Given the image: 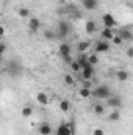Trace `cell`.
<instances>
[{
  "label": "cell",
  "mask_w": 133,
  "mask_h": 135,
  "mask_svg": "<svg viewBox=\"0 0 133 135\" xmlns=\"http://www.w3.org/2000/svg\"><path fill=\"white\" fill-rule=\"evenodd\" d=\"M111 94H113V93H111V90H110L108 85H99V86H96V88L93 90V98L100 99V101H103V99L106 101Z\"/></svg>",
  "instance_id": "obj_1"
},
{
  "label": "cell",
  "mask_w": 133,
  "mask_h": 135,
  "mask_svg": "<svg viewBox=\"0 0 133 135\" xmlns=\"http://www.w3.org/2000/svg\"><path fill=\"white\" fill-rule=\"evenodd\" d=\"M5 71L11 75V77H16V75H19V74H22V65H21V61L19 60H9L6 65H5Z\"/></svg>",
  "instance_id": "obj_2"
},
{
  "label": "cell",
  "mask_w": 133,
  "mask_h": 135,
  "mask_svg": "<svg viewBox=\"0 0 133 135\" xmlns=\"http://www.w3.org/2000/svg\"><path fill=\"white\" fill-rule=\"evenodd\" d=\"M70 30H72V27H70V24L67 22V21H60L58 22V25H57V36L58 38H61V39H64L67 35L70 33Z\"/></svg>",
  "instance_id": "obj_3"
},
{
  "label": "cell",
  "mask_w": 133,
  "mask_h": 135,
  "mask_svg": "<svg viewBox=\"0 0 133 135\" xmlns=\"http://www.w3.org/2000/svg\"><path fill=\"white\" fill-rule=\"evenodd\" d=\"M75 124L74 123H61L57 129V135H75Z\"/></svg>",
  "instance_id": "obj_4"
},
{
  "label": "cell",
  "mask_w": 133,
  "mask_h": 135,
  "mask_svg": "<svg viewBox=\"0 0 133 135\" xmlns=\"http://www.w3.org/2000/svg\"><path fill=\"white\" fill-rule=\"evenodd\" d=\"M106 105L117 110L119 107H122V98H121L119 94H111V96L106 99Z\"/></svg>",
  "instance_id": "obj_5"
},
{
  "label": "cell",
  "mask_w": 133,
  "mask_h": 135,
  "mask_svg": "<svg viewBox=\"0 0 133 135\" xmlns=\"http://www.w3.org/2000/svg\"><path fill=\"white\" fill-rule=\"evenodd\" d=\"M102 22H103V25L108 27V28H114V27H116V19H114L113 14H110V13H105V14L102 16Z\"/></svg>",
  "instance_id": "obj_6"
},
{
  "label": "cell",
  "mask_w": 133,
  "mask_h": 135,
  "mask_svg": "<svg viewBox=\"0 0 133 135\" xmlns=\"http://www.w3.org/2000/svg\"><path fill=\"white\" fill-rule=\"evenodd\" d=\"M81 75H83V79L85 80H91L93 77H94V66L89 63V65H86V66L81 69Z\"/></svg>",
  "instance_id": "obj_7"
},
{
  "label": "cell",
  "mask_w": 133,
  "mask_h": 135,
  "mask_svg": "<svg viewBox=\"0 0 133 135\" xmlns=\"http://www.w3.org/2000/svg\"><path fill=\"white\" fill-rule=\"evenodd\" d=\"M39 28H41V21L38 17H30V21H28V30L32 33H36Z\"/></svg>",
  "instance_id": "obj_8"
},
{
  "label": "cell",
  "mask_w": 133,
  "mask_h": 135,
  "mask_svg": "<svg viewBox=\"0 0 133 135\" xmlns=\"http://www.w3.org/2000/svg\"><path fill=\"white\" fill-rule=\"evenodd\" d=\"M83 8L88 9V11H94L97 6H99V0H80Z\"/></svg>",
  "instance_id": "obj_9"
},
{
  "label": "cell",
  "mask_w": 133,
  "mask_h": 135,
  "mask_svg": "<svg viewBox=\"0 0 133 135\" xmlns=\"http://www.w3.org/2000/svg\"><path fill=\"white\" fill-rule=\"evenodd\" d=\"M119 36L124 39V42L133 41V32L130 28H121V30H119Z\"/></svg>",
  "instance_id": "obj_10"
},
{
  "label": "cell",
  "mask_w": 133,
  "mask_h": 135,
  "mask_svg": "<svg viewBox=\"0 0 133 135\" xmlns=\"http://www.w3.org/2000/svg\"><path fill=\"white\" fill-rule=\"evenodd\" d=\"M52 126L49 124V123H42V124H39V127H38V134L39 135H50L52 134Z\"/></svg>",
  "instance_id": "obj_11"
},
{
  "label": "cell",
  "mask_w": 133,
  "mask_h": 135,
  "mask_svg": "<svg viewBox=\"0 0 133 135\" xmlns=\"http://www.w3.org/2000/svg\"><path fill=\"white\" fill-rule=\"evenodd\" d=\"M110 50V44H108V41H97V44H96V52L97 54H103V52H108Z\"/></svg>",
  "instance_id": "obj_12"
},
{
  "label": "cell",
  "mask_w": 133,
  "mask_h": 135,
  "mask_svg": "<svg viewBox=\"0 0 133 135\" xmlns=\"http://www.w3.org/2000/svg\"><path fill=\"white\" fill-rule=\"evenodd\" d=\"M113 38H114V30L108 28V27H103V30H102V39L103 41H111Z\"/></svg>",
  "instance_id": "obj_13"
},
{
  "label": "cell",
  "mask_w": 133,
  "mask_h": 135,
  "mask_svg": "<svg viewBox=\"0 0 133 135\" xmlns=\"http://www.w3.org/2000/svg\"><path fill=\"white\" fill-rule=\"evenodd\" d=\"M89 47H91V41H80L78 46H77V50L80 54H86L89 50Z\"/></svg>",
  "instance_id": "obj_14"
},
{
  "label": "cell",
  "mask_w": 133,
  "mask_h": 135,
  "mask_svg": "<svg viewBox=\"0 0 133 135\" xmlns=\"http://www.w3.org/2000/svg\"><path fill=\"white\" fill-rule=\"evenodd\" d=\"M58 52H60L61 57H64V55H70V46H69L67 42H61L60 47H58Z\"/></svg>",
  "instance_id": "obj_15"
},
{
  "label": "cell",
  "mask_w": 133,
  "mask_h": 135,
  "mask_svg": "<svg viewBox=\"0 0 133 135\" xmlns=\"http://www.w3.org/2000/svg\"><path fill=\"white\" fill-rule=\"evenodd\" d=\"M36 101H38V104H41V105H47L49 104V98H47V94L44 91H39L36 94Z\"/></svg>",
  "instance_id": "obj_16"
},
{
  "label": "cell",
  "mask_w": 133,
  "mask_h": 135,
  "mask_svg": "<svg viewBox=\"0 0 133 135\" xmlns=\"http://www.w3.org/2000/svg\"><path fill=\"white\" fill-rule=\"evenodd\" d=\"M85 30H86V33L93 35L96 30H97V25H96V22H94V21H88V22L85 24Z\"/></svg>",
  "instance_id": "obj_17"
},
{
  "label": "cell",
  "mask_w": 133,
  "mask_h": 135,
  "mask_svg": "<svg viewBox=\"0 0 133 135\" xmlns=\"http://www.w3.org/2000/svg\"><path fill=\"white\" fill-rule=\"evenodd\" d=\"M116 79H117L119 82H127V80H129V72L124 71V69H121V71L116 72Z\"/></svg>",
  "instance_id": "obj_18"
},
{
  "label": "cell",
  "mask_w": 133,
  "mask_h": 135,
  "mask_svg": "<svg viewBox=\"0 0 133 135\" xmlns=\"http://www.w3.org/2000/svg\"><path fill=\"white\" fill-rule=\"evenodd\" d=\"M78 94H80V98H83V99H88V98H91V96H93V90H89V88L83 86V88H80Z\"/></svg>",
  "instance_id": "obj_19"
},
{
  "label": "cell",
  "mask_w": 133,
  "mask_h": 135,
  "mask_svg": "<svg viewBox=\"0 0 133 135\" xmlns=\"http://www.w3.org/2000/svg\"><path fill=\"white\" fill-rule=\"evenodd\" d=\"M32 115H33V108H32L30 105H25V107L22 108V116H24V118H30Z\"/></svg>",
  "instance_id": "obj_20"
},
{
  "label": "cell",
  "mask_w": 133,
  "mask_h": 135,
  "mask_svg": "<svg viewBox=\"0 0 133 135\" xmlns=\"http://www.w3.org/2000/svg\"><path fill=\"white\" fill-rule=\"evenodd\" d=\"M108 119H110V121H119V119H121V113H119V112H117V110L114 108V110H113V112L110 113Z\"/></svg>",
  "instance_id": "obj_21"
},
{
  "label": "cell",
  "mask_w": 133,
  "mask_h": 135,
  "mask_svg": "<svg viewBox=\"0 0 133 135\" xmlns=\"http://www.w3.org/2000/svg\"><path fill=\"white\" fill-rule=\"evenodd\" d=\"M69 108H70V102H69V101L64 99V101L60 102V110H61V112H64V113H66V112H69Z\"/></svg>",
  "instance_id": "obj_22"
},
{
  "label": "cell",
  "mask_w": 133,
  "mask_h": 135,
  "mask_svg": "<svg viewBox=\"0 0 133 135\" xmlns=\"http://www.w3.org/2000/svg\"><path fill=\"white\" fill-rule=\"evenodd\" d=\"M17 14H19V17H30V9L28 8H19V11H17Z\"/></svg>",
  "instance_id": "obj_23"
},
{
  "label": "cell",
  "mask_w": 133,
  "mask_h": 135,
  "mask_svg": "<svg viewBox=\"0 0 133 135\" xmlns=\"http://www.w3.org/2000/svg\"><path fill=\"white\" fill-rule=\"evenodd\" d=\"M94 112L97 113V115H103V112H105V105H100V104H94Z\"/></svg>",
  "instance_id": "obj_24"
},
{
  "label": "cell",
  "mask_w": 133,
  "mask_h": 135,
  "mask_svg": "<svg viewBox=\"0 0 133 135\" xmlns=\"http://www.w3.org/2000/svg\"><path fill=\"white\" fill-rule=\"evenodd\" d=\"M44 36H45L47 39H55V38H58V36H57V32H53V30H45V32H44Z\"/></svg>",
  "instance_id": "obj_25"
},
{
  "label": "cell",
  "mask_w": 133,
  "mask_h": 135,
  "mask_svg": "<svg viewBox=\"0 0 133 135\" xmlns=\"http://www.w3.org/2000/svg\"><path fill=\"white\" fill-rule=\"evenodd\" d=\"M111 42H113L114 46H121V44L124 42V39H122V38H121L119 35H114V38L111 39Z\"/></svg>",
  "instance_id": "obj_26"
},
{
  "label": "cell",
  "mask_w": 133,
  "mask_h": 135,
  "mask_svg": "<svg viewBox=\"0 0 133 135\" xmlns=\"http://www.w3.org/2000/svg\"><path fill=\"white\" fill-rule=\"evenodd\" d=\"M64 83L70 86V85H74V83H75V80H74V77H72L70 74H66V75H64Z\"/></svg>",
  "instance_id": "obj_27"
},
{
  "label": "cell",
  "mask_w": 133,
  "mask_h": 135,
  "mask_svg": "<svg viewBox=\"0 0 133 135\" xmlns=\"http://www.w3.org/2000/svg\"><path fill=\"white\" fill-rule=\"evenodd\" d=\"M70 69H72L74 72H78V71H81V66H80V63H78V61H75V60H74V63L70 65Z\"/></svg>",
  "instance_id": "obj_28"
},
{
  "label": "cell",
  "mask_w": 133,
  "mask_h": 135,
  "mask_svg": "<svg viewBox=\"0 0 133 135\" xmlns=\"http://www.w3.org/2000/svg\"><path fill=\"white\" fill-rule=\"evenodd\" d=\"M88 58H89V63H91L93 66H96V65L99 63V57H97V55H89Z\"/></svg>",
  "instance_id": "obj_29"
},
{
  "label": "cell",
  "mask_w": 133,
  "mask_h": 135,
  "mask_svg": "<svg viewBox=\"0 0 133 135\" xmlns=\"http://www.w3.org/2000/svg\"><path fill=\"white\" fill-rule=\"evenodd\" d=\"M61 58L64 60V63H67L69 66H70V65L74 63V58H72V55H64V57H61Z\"/></svg>",
  "instance_id": "obj_30"
},
{
  "label": "cell",
  "mask_w": 133,
  "mask_h": 135,
  "mask_svg": "<svg viewBox=\"0 0 133 135\" xmlns=\"http://www.w3.org/2000/svg\"><path fill=\"white\" fill-rule=\"evenodd\" d=\"M70 16H72V19H80V17H81V13H80V11H75V9H74Z\"/></svg>",
  "instance_id": "obj_31"
},
{
  "label": "cell",
  "mask_w": 133,
  "mask_h": 135,
  "mask_svg": "<svg viewBox=\"0 0 133 135\" xmlns=\"http://www.w3.org/2000/svg\"><path fill=\"white\" fill-rule=\"evenodd\" d=\"M6 52V42H2V47H0V55H5Z\"/></svg>",
  "instance_id": "obj_32"
},
{
  "label": "cell",
  "mask_w": 133,
  "mask_h": 135,
  "mask_svg": "<svg viewBox=\"0 0 133 135\" xmlns=\"http://www.w3.org/2000/svg\"><path fill=\"white\" fill-rule=\"evenodd\" d=\"M93 135H105V132H103L102 129H94V132H93Z\"/></svg>",
  "instance_id": "obj_33"
},
{
  "label": "cell",
  "mask_w": 133,
  "mask_h": 135,
  "mask_svg": "<svg viewBox=\"0 0 133 135\" xmlns=\"http://www.w3.org/2000/svg\"><path fill=\"white\" fill-rule=\"evenodd\" d=\"M127 57L129 58H133V47H129L127 49Z\"/></svg>",
  "instance_id": "obj_34"
}]
</instances>
